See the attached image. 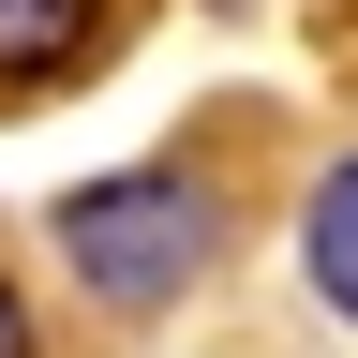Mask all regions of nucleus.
<instances>
[{
    "instance_id": "20e7f679",
    "label": "nucleus",
    "mask_w": 358,
    "mask_h": 358,
    "mask_svg": "<svg viewBox=\"0 0 358 358\" xmlns=\"http://www.w3.org/2000/svg\"><path fill=\"white\" fill-rule=\"evenodd\" d=\"M0 358H30V313H15V284H0Z\"/></svg>"
},
{
    "instance_id": "7ed1b4c3",
    "label": "nucleus",
    "mask_w": 358,
    "mask_h": 358,
    "mask_svg": "<svg viewBox=\"0 0 358 358\" xmlns=\"http://www.w3.org/2000/svg\"><path fill=\"white\" fill-rule=\"evenodd\" d=\"M90 30H105V0H0V90L90 60Z\"/></svg>"
},
{
    "instance_id": "f257e3e1",
    "label": "nucleus",
    "mask_w": 358,
    "mask_h": 358,
    "mask_svg": "<svg viewBox=\"0 0 358 358\" xmlns=\"http://www.w3.org/2000/svg\"><path fill=\"white\" fill-rule=\"evenodd\" d=\"M60 254H75V284L90 299H120V313H164L179 284L209 268V194L194 179H90V194L60 209Z\"/></svg>"
},
{
    "instance_id": "f03ea898",
    "label": "nucleus",
    "mask_w": 358,
    "mask_h": 358,
    "mask_svg": "<svg viewBox=\"0 0 358 358\" xmlns=\"http://www.w3.org/2000/svg\"><path fill=\"white\" fill-rule=\"evenodd\" d=\"M299 268H313V299L358 329V164L313 179V209H299Z\"/></svg>"
}]
</instances>
